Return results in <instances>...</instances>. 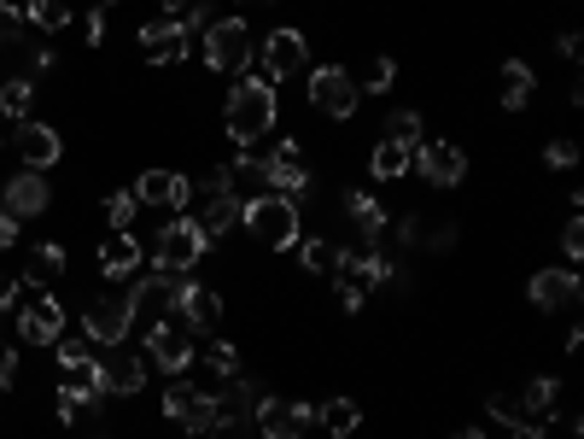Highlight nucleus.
<instances>
[{"mask_svg": "<svg viewBox=\"0 0 584 439\" xmlns=\"http://www.w3.org/2000/svg\"><path fill=\"white\" fill-rule=\"evenodd\" d=\"M275 117H281V100H275L269 77H240L229 89V100H222V129H229L240 147L264 141V135L275 129Z\"/></svg>", "mask_w": 584, "mask_h": 439, "instance_id": "f257e3e1", "label": "nucleus"}, {"mask_svg": "<svg viewBox=\"0 0 584 439\" xmlns=\"http://www.w3.org/2000/svg\"><path fill=\"white\" fill-rule=\"evenodd\" d=\"M240 223H246L269 252L299 246V206H292L287 194H269V188H264V194H252L246 206H240Z\"/></svg>", "mask_w": 584, "mask_h": 439, "instance_id": "f03ea898", "label": "nucleus"}, {"mask_svg": "<svg viewBox=\"0 0 584 439\" xmlns=\"http://www.w3.org/2000/svg\"><path fill=\"white\" fill-rule=\"evenodd\" d=\"M199 42H205V65H211V71H229V77H246V65L257 54L246 19H211Z\"/></svg>", "mask_w": 584, "mask_h": 439, "instance_id": "7ed1b4c3", "label": "nucleus"}, {"mask_svg": "<svg viewBox=\"0 0 584 439\" xmlns=\"http://www.w3.org/2000/svg\"><path fill=\"white\" fill-rule=\"evenodd\" d=\"M205 229L194 223V217H182L176 211V223H164L159 229V246H152V269H159V276H187V269H194L199 258H205Z\"/></svg>", "mask_w": 584, "mask_h": 439, "instance_id": "20e7f679", "label": "nucleus"}, {"mask_svg": "<svg viewBox=\"0 0 584 439\" xmlns=\"http://www.w3.org/2000/svg\"><path fill=\"white\" fill-rule=\"evenodd\" d=\"M187 276H159V269H152V276H141L129 287V323H147V328H159L164 316H176V305H182V293H187Z\"/></svg>", "mask_w": 584, "mask_h": 439, "instance_id": "39448f33", "label": "nucleus"}, {"mask_svg": "<svg viewBox=\"0 0 584 439\" xmlns=\"http://www.w3.org/2000/svg\"><path fill=\"white\" fill-rule=\"evenodd\" d=\"M252 421H257V434H264V439H304V434H311V421H316V411H311V404H292V398H275V393H257Z\"/></svg>", "mask_w": 584, "mask_h": 439, "instance_id": "423d86ee", "label": "nucleus"}, {"mask_svg": "<svg viewBox=\"0 0 584 439\" xmlns=\"http://www.w3.org/2000/svg\"><path fill=\"white\" fill-rule=\"evenodd\" d=\"M357 100H363V89H357L351 71H339V65H322V71L311 77V106L328 112V117H339V124L357 112Z\"/></svg>", "mask_w": 584, "mask_h": 439, "instance_id": "0eeeda50", "label": "nucleus"}, {"mask_svg": "<svg viewBox=\"0 0 584 439\" xmlns=\"http://www.w3.org/2000/svg\"><path fill=\"white\" fill-rule=\"evenodd\" d=\"M19 334L30 346H54L59 334H65V305L54 293H30L24 305H19Z\"/></svg>", "mask_w": 584, "mask_h": 439, "instance_id": "6e6552de", "label": "nucleus"}, {"mask_svg": "<svg viewBox=\"0 0 584 439\" xmlns=\"http://www.w3.org/2000/svg\"><path fill=\"white\" fill-rule=\"evenodd\" d=\"M416 176L433 182V188H456V182L468 176V153H462L456 141H427L416 153Z\"/></svg>", "mask_w": 584, "mask_h": 439, "instance_id": "1a4fd4ad", "label": "nucleus"}, {"mask_svg": "<svg viewBox=\"0 0 584 439\" xmlns=\"http://www.w3.org/2000/svg\"><path fill=\"white\" fill-rule=\"evenodd\" d=\"M304 59H311V47H304L299 30H269V42H264V77H269V82L299 77Z\"/></svg>", "mask_w": 584, "mask_h": 439, "instance_id": "9d476101", "label": "nucleus"}, {"mask_svg": "<svg viewBox=\"0 0 584 439\" xmlns=\"http://www.w3.org/2000/svg\"><path fill=\"white\" fill-rule=\"evenodd\" d=\"M187 363H194V346H187V334H182V328H170V323L147 328V369H164V376L176 381Z\"/></svg>", "mask_w": 584, "mask_h": 439, "instance_id": "9b49d317", "label": "nucleus"}, {"mask_svg": "<svg viewBox=\"0 0 584 439\" xmlns=\"http://www.w3.org/2000/svg\"><path fill=\"white\" fill-rule=\"evenodd\" d=\"M129 305L124 299H94L89 311H82V334H89V340H100V346H124L129 340Z\"/></svg>", "mask_w": 584, "mask_h": 439, "instance_id": "f8f14e48", "label": "nucleus"}, {"mask_svg": "<svg viewBox=\"0 0 584 439\" xmlns=\"http://www.w3.org/2000/svg\"><path fill=\"white\" fill-rule=\"evenodd\" d=\"M135 199H141V206H159V211H182L187 199H194V182L182 171H147L135 182Z\"/></svg>", "mask_w": 584, "mask_h": 439, "instance_id": "ddd939ff", "label": "nucleus"}, {"mask_svg": "<svg viewBox=\"0 0 584 439\" xmlns=\"http://www.w3.org/2000/svg\"><path fill=\"white\" fill-rule=\"evenodd\" d=\"M304 188H311V171H304V153H299V141H275V153H269V194H287V199H299Z\"/></svg>", "mask_w": 584, "mask_h": 439, "instance_id": "4468645a", "label": "nucleus"}, {"mask_svg": "<svg viewBox=\"0 0 584 439\" xmlns=\"http://www.w3.org/2000/svg\"><path fill=\"white\" fill-rule=\"evenodd\" d=\"M187 30H182V19H152L147 30H141V54L152 59V65H182L187 59Z\"/></svg>", "mask_w": 584, "mask_h": 439, "instance_id": "2eb2a0df", "label": "nucleus"}, {"mask_svg": "<svg viewBox=\"0 0 584 439\" xmlns=\"http://www.w3.org/2000/svg\"><path fill=\"white\" fill-rule=\"evenodd\" d=\"M526 293H532V305H538V311H573L579 305V276H573V269H538Z\"/></svg>", "mask_w": 584, "mask_h": 439, "instance_id": "dca6fc26", "label": "nucleus"}, {"mask_svg": "<svg viewBox=\"0 0 584 439\" xmlns=\"http://www.w3.org/2000/svg\"><path fill=\"white\" fill-rule=\"evenodd\" d=\"M47 206H54V188H47L42 171H19L7 182V211L12 217H42Z\"/></svg>", "mask_w": 584, "mask_h": 439, "instance_id": "f3484780", "label": "nucleus"}, {"mask_svg": "<svg viewBox=\"0 0 584 439\" xmlns=\"http://www.w3.org/2000/svg\"><path fill=\"white\" fill-rule=\"evenodd\" d=\"M19 153H24V171H47V164H59L65 141H59V129H47V124H36V117H24Z\"/></svg>", "mask_w": 584, "mask_h": 439, "instance_id": "a211bd4d", "label": "nucleus"}, {"mask_svg": "<svg viewBox=\"0 0 584 439\" xmlns=\"http://www.w3.org/2000/svg\"><path fill=\"white\" fill-rule=\"evenodd\" d=\"M147 386V363L141 358H106L100 363V393L106 398H135Z\"/></svg>", "mask_w": 584, "mask_h": 439, "instance_id": "6ab92c4d", "label": "nucleus"}, {"mask_svg": "<svg viewBox=\"0 0 584 439\" xmlns=\"http://www.w3.org/2000/svg\"><path fill=\"white\" fill-rule=\"evenodd\" d=\"M176 311H182V323L194 328V334H217V323H222V293H211V287H187Z\"/></svg>", "mask_w": 584, "mask_h": 439, "instance_id": "aec40b11", "label": "nucleus"}, {"mask_svg": "<svg viewBox=\"0 0 584 439\" xmlns=\"http://www.w3.org/2000/svg\"><path fill=\"white\" fill-rule=\"evenodd\" d=\"M100 269H106V276L141 269V241H135V229H112L106 241H100Z\"/></svg>", "mask_w": 584, "mask_h": 439, "instance_id": "412c9836", "label": "nucleus"}, {"mask_svg": "<svg viewBox=\"0 0 584 439\" xmlns=\"http://www.w3.org/2000/svg\"><path fill=\"white\" fill-rule=\"evenodd\" d=\"M217 416H222V393H199V386H194L187 404L176 411V428H182V434H211Z\"/></svg>", "mask_w": 584, "mask_h": 439, "instance_id": "4be33fe9", "label": "nucleus"}, {"mask_svg": "<svg viewBox=\"0 0 584 439\" xmlns=\"http://www.w3.org/2000/svg\"><path fill=\"white\" fill-rule=\"evenodd\" d=\"M194 223L205 229V241H222V229H234V223H240V199H234V194H211Z\"/></svg>", "mask_w": 584, "mask_h": 439, "instance_id": "5701e85b", "label": "nucleus"}, {"mask_svg": "<svg viewBox=\"0 0 584 439\" xmlns=\"http://www.w3.org/2000/svg\"><path fill=\"white\" fill-rule=\"evenodd\" d=\"M346 211H351V229L363 234V241H381L386 229V206L374 194H346Z\"/></svg>", "mask_w": 584, "mask_h": 439, "instance_id": "b1692460", "label": "nucleus"}, {"mask_svg": "<svg viewBox=\"0 0 584 439\" xmlns=\"http://www.w3.org/2000/svg\"><path fill=\"white\" fill-rule=\"evenodd\" d=\"M497 94H503L509 112H526V100H532V65L526 59H509L503 77H497Z\"/></svg>", "mask_w": 584, "mask_h": 439, "instance_id": "393cba45", "label": "nucleus"}, {"mask_svg": "<svg viewBox=\"0 0 584 439\" xmlns=\"http://www.w3.org/2000/svg\"><path fill=\"white\" fill-rule=\"evenodd\" d=\"M316 416H322V428H328L334 439H351L357 428H363V404H357V398H328Z\"/></svg>", "mask_w": 584, "mask_h": 439, "instance_id": "a878e982", "label": "nucleus"}, {"mask_svg": "<svg viewBox=\"0 0 584 439\" xmlns=\"http://www.w3.org/2000/svg\"><path fill=\"white\" fill-rule=\"evenodd\" d=\"M30 106H36V82H30V77H7V82H0V117L24 124Z\"/></svg>", "mask_w": 584, "mask_h": 439, "instance_id": "bb28decb", "label": "nucleus"}, {"mask_svg": "<svg viewBox=\"0 0 584 439\" xmlns=\"http://www.w3.org/2000/svg\"><path fill=\"white\" fill-rule=\"evenodd\" d=\"M369 171L381 176V182H398V176L409 171V147H404V141H392V135H386V141L369 153Z\"/></svg>", "mask_w": 584, "mask_h": 439, "instance_id": "cd10ccee", "label": "nucleus"}, {"mask_svg": "<svg viewBox=\"0 0 584 439\" xmlns=\"http://www.w3.org/2000/svg\"><path fill=\"white\" fill-rule=\"evenodd\" d=\"M556 398H561V386L549 381V376H538V381H526V393L514 398V404H521V421H526V416L538 421V416H549V411H556Z\"/></svg>", "mask_w": 584, "mask_h": 439, "instance_id": "c85d7f7f", "label": "nucleus"}, {"mask_svg": "<svg viewBox=\"0 0 584 439\" xmlns=\"http://www.w3.org/2000/svg\"><path fill=\"white\" fill-rule=\"evenodd\" d=\"M24 24H36V30L54 36V30L71 24V0H30V7H24Z\"/></svg>", "mask_w": 584, "mask_h": 439, "instance_id": "c756f323", "label": "nucleus"}, {"mask_svg": "<svg viewBox=\"0 0 584 439\" xmlns=\"http://www.w3.org/2000/svg\"><path fill=\"white\" fill-rule=\"evenodd\" d=\"M24 276H30V287H36V281H59L65 276V246H54V241L36 246V258H30Z\"/></svg>", "mask_w": 584, "mask_h": 439, "instance_id": "7c9ffc66", "label": "nucleus"}, {"mask_svg": "<svg viewBox=\"0 0 584 439\" xmlns=\"http://www.w3.org/2000/svg\"><path fill=\"white\" fill-rule=\"evenodd\" d=\"M299 258H304V269H316V276H334L339 246L334 241H299Z\"/></svg>", "mask_w": 584, "mask_h": 439, "instance_id": "2f4dec72", "label": "nucleus"}, {"mask_svg": "<svg viewBox=\"0 0 584 439\" xmlns=\"http://www.w3.org/2000/svg\"><path fill=\"white\" fill-rule=\"evenodd\" d=\"M386 135H392V141H404V147H416L421 141V112H392Z\"/></svg>", "mask_w": 584, "mask_h": 439, "instance_id": "473e14b6", "label": "nucleus"}, {"mask_svg": "<svg viewBox=\"0 0 584 439\" xmlns=\"http://www.w3.org/2000/svg\"><path fill=\"white\" fill-rule=\"evenodd\" d=\"M205 363H211L222 381H234V376H240V351H234L229 340H211V351H205Z\"/></svg>", "mask_w": 584, "mask_h": 439, "instance_id": "72a5a7b5", "label": "nucleus"}, {"mask_svg": "<svg viewBox=\"0 0 584 439\" xmlns=\"http://www.w3.org/2000/svg\"><path fill=\"white\" fill-rule=\"evenodd\" d=\"M106 217H112V229H129L135 217H141V199H135V194H112L106 199Z\"/></svg>", "mask_w": 584, "mask_h": 439, "instance_id": "f704fd0d", "label": "nucleus"}, {"mask_svg": "<svg viewBox=\"0 0 584 439\" xmlns=\"http://www.w3.org/2000/svg\"><path fill=\"white\" fill-rule=\"evenodd\" d=\"M392 77H398V65H392V59L381 54V59H369V82H357V89H369V94H386V89H392Z\"/></svg>", "mask_w": 584, "mask_h": 439, "instance_id": "c9c22d12", "label": "nucleus"}, {"mask_svg": "<svg viewBox=\"0 0 584 439\" xmlns=\"http://www.w3.org/2000/svg\"><path fill=\"white\" fill-rule=\"evenodd\" d=\"M544 159L556 164V171H573V164H579V141H567V135H561V141L544 147Z\"/></svg>", "mask_w": 584, "mask_h": 439, "instance_id": "e433bc0d", "label": "nucleus"}, {"mask_svg": "<svg viewBox=\"0 0 584 439\" xmlns=\"http://www.w3.org/2000/svg\"><path fill=\"white\" fill-rule=\"evenodd\" d=\"M19 30H24V7L0 0V47H7V42H19Z\"/></svg>", "mask_w": 584, "mask_h": 439, "instance_id": "4c0bfd02", "label": "nucleus"}, {"mask_svg": "<svg viewBox=\"0 0 584 439\" xmlns=\"http://www.w3.org/2000/svg\"><path fill=\"white\" fill-rule=\"evenodd\" d=\"M211 439H252V416H217Z\"/></svg>", "mask_w": 584, "mask_h": 439, "instance_id": "58836bf2", "label": "nucleus"}, {"mask_svg": "<svg viewBox=\"0 0 584 439\" xmlns=\"http://www.w3.org/2000/svg\"><path fill=\"white\" fill-rule=\"evenodd\" d=\"M486 411H491L497 421H509V428H514V421H521V404H514L509 393H491V398H486Z\"/></svg>", "mask_w": 584, "mask_h": 439, "instance_id": "ea45409f", "label": "nucleus"}, {"mask_svg": "<svg viewBox=\"0 0 584 439\" xmlns=\"http://www.w3.org/2000/svg\"><path fill=\"white\" fill-rule=\"evenodd\" d=\"M561 252H567V264H579V252H584V229H579V211H573V223L561 229Z\"/></svg>", "mask_w": 584, "mask_h": 439, "instance_id": "a19ab883", "label": "nucleus"}, {"mask_svg": "<svg viewBox=\"0 0 584 439\" xmlns=\"http://www.w3.org/2000/svg\"><path fill=\"white\" fill-rule=\"evenodd\" d=\"M82 411H89V404H82L77 386H59V421H77Z\"/></svg>", "mask_w": 584, "mask_h": 439, "instance_id": "79ce46f5", "label": "nucleus"}, {"mask_svg": "<svg viewBox=\"0 0 584 439\" xmlns=\"http://www.w3.org/2000/svg\"><path fill=\"white\" fill-rule=\"evenodd\" d=\"M54 346H59V363H65V369H71V363H89V358H94V351L82 346V340H65V334H59Z\"/></svg>", "mask_w": 584, "mask_h": 439, "instance_id": "37998d69", "label": "nucleus"}, {"mask_svg": "<svg viewBox=\"0 0 584 439\" xmlns=\"http://www.w3.org/2000/svg\"><path fill=\"white\" fill-rule=\"evenodd\" d=\"M363 299H369V287H357V281L339 276V305H346V311H363Z\"/></svg>", "mask_w": 584, "mask_h": 439, "instance_id": "c03bdc74", "label": "nucleus"}, {"mask_svg": "<svg viewBox=\"0 0 584 439\" xmlns=\"http://www.w3.org/2000/svg\"><path fill=\"white\" fill-rule=\"evenodd\" d=\"M12 376H19V351H12L7 340H0V393L12 386Z\"/></svg>", "mask_w": 584, "mask_h": 439, "instance_id": "a18cd8bd", "label": "nucleus"}, {"mask_svg": "<svg viewBox=\"0 0 584 439\" xmlns=\"http://www.w3.org/2000/svg\"><path fill=\"white\" fill-rule=\"evenodd\" d=\"M0 246H19V217L0 206Z\"/></svg>", "mask_w": 584, "mask_h": 439, "instance_id": "49530a36", "label": "nucleus"}, {"mask_svg": "<svg viewBox=\"0 0 584 439\" xmlns=\"http://www.w3.org/2000/svg\"><path fill=\"white\" fill-rule=\"evenodd\" d=\"M19 305V276H0V311Z\"/></svg>", "mask_w": 584, "mask_h": 439, "instance_id": "de8ad7c7", "label": "nucleus"}, {"mask_svg": "<svg viewBox=\"0 0 584 439\" xmlns=\"http://www.w3.org/2000/svg\"><path fill=\"white\" fill-rule=\"evenodd\" d=\"M82 24H89V42H106V12H100V7H89V19H82Z\"/></svg>", "mask_w": 584, "mask_h": 439, "instance_id": "09e8293b", "label": "nucleus"}, {"mask_svg": "<svg viewBox=\"0 0 584 439\" xmlns=\"http://www.w3.org/2000/svg\"><path fill=\"white\" fill-rule=\"evenodd\" d=\"M159 7H164V19H187V12L199 7V0H159Z\"/></svg>", "mask_w": 584, "mask_h": 439, "instance_id": "8fccbe9b", "label": "nucleus"}, {"mask_svg": "<svg viewBox=\"0 0 584 439\" xmlns=\"http://www.w3.org/2000/svg\"><path fill=\"white\" fill-rule=\"evenodd\" d=\"M514 439H544L538 421H514Z\"/></svg>", "mask_w": 584, "mask_h": 439, "instance_id": "3c124183", "label": "nucleus"}, {"mask_svg": "<svg viewBox=\"0 0 584 439\" xmlns=\"http://www.w3.org/2000/svg\"><path fill=\"white\" fill-rule=\"evenodd\" d=\"M456 439H486V434H479V428H462V434H456Z\"/></svg>", "mask_w": 584, "mask_h": 439, "instance_id": "603ef678", "label": "nucleus"}, {"mask_svg": "<svg viewBox=\"0 0 584 439\" xmlns=\"http://www.w3.org/2000/svg\"><path fill=\"white\" fill-rule=\"evenodd\" d=\"M94 7H100V12H106V7H117V0H94Z\"/></svg>", "mask_w": 584, "mask_h": 439, "instance_id": "864d4df0", "label": "nucleus"}, {"mask_svg": "<svg viewBox=\"0 0 584 439\" xmlns=\"http://www.w3.org/2000/svg\"><path fill=\"white\" fill-rule=\"evenodd\" d=\"M246 7H264V0H246Z\"/></svg>", "mask_w": 584, "mask_h": 439, "instance_id": "5fc2aeb1", "label": "nucleus"}]
</instances>
